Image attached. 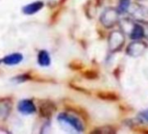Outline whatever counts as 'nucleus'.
<instances>
[{
  "label": "nucleus",
  "instance_id": "obj_1",
  "mask_svg": "<svg viewBox=\"0 0 148 134\" xmlns=\"http://www.w3.org/2000/svg\"><path fill=\"white\" fill-rule=\"evenodd\" d=\"M58 121L60 126L70 132H82L84 125L82 122L76 117L68 113H60L58 116Z\"/></svg>",
  "mask_w": 148,
  "mask_h": 134
},
{
  "label": "nucleus",
  "instance_id": "obj_2",
  "mask_svg": "<svg viewBox=\"0 0 148 134\" xmlns=\"http://www.w3.org/2000/svg\"><path fill=\"white\" fill-rule=\"evenodd\" d=\"M119 12L115 8H107L106 9L101 16L100 22L106 28L113 27L119 21Z\"/></svg>",
  "mask_w": 148,
  "mask_h": 134
},
{
  "label": "nucleus",
  "instance_id": "obj_3",
  "mask_svg": "<svg viewBox=\"0 0 148 134\" xmlns=\"http://www.w3.org/2000/svg\"><path fill=\"white\" fill-rule=\"evenodd\" d=\"M125 43V34L118 30L113 31L110 33L108 38V47L109 51L112 52H115L119 51Z\"/></svg>",
  "mask_w": 148,
  "mask_h": 134
},
{
  "label": "nucleus",
  "instance_id": "obj_4",
  "mask_svg": "<svg viewBox=\"0 0 148 134\" xmlns=\"http://www.w3.org/2000/svg\"><path fill=\"white\" fill-rule=\"evenodd\" d=\"M132 18H136L138 21H144L148 18V10L138 4L130 5L127 11Z\"/></svg>",
  "mask_w": 148,
  "mask_h": 134
},
{
  "label": "nucleus",
  "instance_id": "obj_5",
  "mask_svg": "<svg viewBox=\"0 0 148 134\" xmlns=\"http://www.w3.org/2000/svg\"><path fill=\"white\" fill-rule=\"evenodd\" d=\"M146 44L145 42L139 41V40H134L132 43H131L127 48H126V52L128 55L133 57H140L145 51L146 50Z\"/></svg>",
  "mask_w": 148,
  "mask_h": 134
},
{
  "label": "nucleus",
  "instance_id": "obj_6",
  "mask_svg": "<svg viewBox=\"0 0 148 134\" xmlns=\"http://www.w3.org/2000/svg\"><path fill=\"white\" fill-rule=\"evenodd\" d=\"M18 110L24 115H31L36 111V106L32 100L23 99L19 101L18 105Z\"/></svg>",
  "mask_w": 148,
  "mask_h": 134
},
{
  "label": "nucleus",
  "instance_id": "obj_7",
  "mask_svg": "<svg viewBox=\"0 0 148 134\" xmlns=\"http://www.w3.org/2000/svg\"><path fill=\"white\" fill-rule=\"evenodd\" d=\"M119 22V25H120V31L124 33V34H127L128 36L131 34V32L132 31L136 23L133 22L132 19L130 18H124L121 19Z\"/></svg>",
  "mask_w": 148,
  "mask_h": 134
},
{
  "label": "nucleus",
  "instance_id": "obj_8",
  "mask_svg": "<svg viewBox=\"0 0 148 134\" xmlns=\"http://www.w3.org/2000/svg\"><path fill=\"white\" fill-rule=\"evenodd\" d=\"M23 60V55L20 53H12L4 57L2 62L6 65H17Z\"/></svg>",
  "mask_w": 148,
  "mask_h": 134
},
{
  "label": "nucleus",
  "instance_id": "obj_9",
  "mask_svg": "<svg viewBox=\"0 0 148 134\" xmlns=\"http://www.w3.org/2000/svg\"><path fill=\"white\" fill-rule=\"evenodd\" d=\"M43 6H44L43 2L37 1V2L32 3V4L25 6L23 8V12L26 15H32V14H35L36 12H38V11H40Z\"/></svg>",
  "mask_w": 148,
  "mask_h": 134
},
{
  "label": "nucleus",
  "instance_id": "obj_10",
  "mask_svg": "<svg viewBox=\"0 0 148 134\" xmlns=\"http://www.w3.org/2000/svg\"><path fill=\"white\" fill-rule=\"evenodd\" d=\"M55 111V106L51 102L45 101L40 105V113L44 117H51Z\"/></svg>",
  "mask_w": 148,
  "mask_h": 134
},
{
  "label": "nucleus",
  "instance_id": "obj_11",
  "mask_svg": "<svg viewBox=\"0 0 148 134\" xmlns=\"http://www.w3.org/2000/svg\"><path fill=\"white\" fill-rule=\"evenodd\" d=\"M12 109V104L9 100H0V118H5Z\"/></svg>",
  "mask_w": 148,
  "mask_h": 134
},
{
  "label": "nucleus",
  "instance_id": "obj_12",
  "mask_svg": "<svg viewBox=\"0 0 148 134\" xmlns=\"http://www.w3.org/2000/svg\"><path fill=\"white\" fill-rule=\"evenodd\" d=\"M38 63L41 66H49L51 64V57L46 51H40L38 55Z\"/></svg>",
  "mask_w": 148,
  "mask_h": 134
},
{
  "label": "nucleus",
  "instance_id": "obj_13",
  "mask_svg": "<svg viewBox=\"0 0 148 134\" xmlns=\"http://www.w3.org/2000/svg\"><path fill=\"white\" fill-rule=\"evenodd\" d=\"M129 37L133 39V40H139L140 38H143V31H142V27L138 23H136L132 31L131 32V34L129 35Z\"/></svg>",
  "mask_w": 148,
  "mask_h": 134
},
{
  "label": "nucleus",
  "instance_id": "obj_14",
  "mask_svg": "<svg viewBox=\"0 0 148 134\" xmlns=\"http://www.w3.org/2000/svg\"><path fill=\"white\" fill-rule=\"evenodd\" d=\"M130 5H131V0H120L118 9H117L118 12H119V14L127 12Z\"/></svg>",
  "mask_w": 148,
  "mask_h": 134
},
{
  "label": "nucleus",
  "instance_id": "obj_15",
  "mask_svg": "<svg viewBox=\"0 0 148 134\" xmlns=\"http://www.w3.org/2000/svg\"><path fill=\"white\" fill-rule=\"evenodd\" d=\"M137 118H138V120L140 123L148 124V109L140 111V112L138 114V117H137Z\"/></svg>",
  "mask_w": 148,
  "mask_h": 134
},
{
  "label": "nucleus",
  "instance_id": "obj_16",
  "mask_svg": "<svg viewBox=\"0 0 148 134\" xmlns=\"http://www.w3.org/2000/svg\"><path fill=\"white\" fill-rule=\"evenodd\" d=\"M138 23L141 25L143 31V38L148 39V22L146 21H138Z\"/></svg>",
  "mask_w": 148,
  "mask_h": 134
},
{
  "label": "nucleus",
  "instance_id": "obj_17",
  "mask_svg": "<svg viewBox=\"0 0 148 134\" xmlns=\"http://www.w3.org/2000/svg\"><path fill=\"white\" fill-rule=\"evenodd\" d=\"M95 132H100V133H112V132H114V131L109 126H105V127H102L101 129H98L95 131Z\"/></svg>",
  "mask_w": 148,
  "mask_h": 134
}]
</instances>
